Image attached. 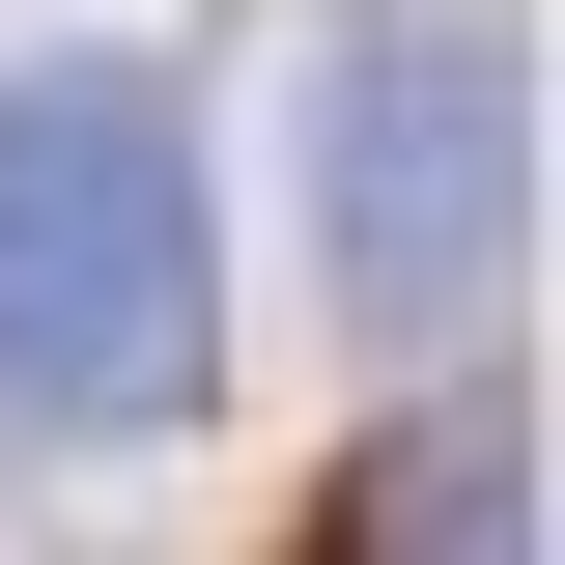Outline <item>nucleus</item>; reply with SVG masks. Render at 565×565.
<instances>
[{"mask_svg": "<svg viewBox=\"0 0 565 565\" xmlns=\"http://www.w3.org/2000/svg\"><path fill=\"white\" fill-rule=\"evenodd\" d=\"M509 226H537V85H509L481 0L311 29V282H340V340H481Z\"/></svg>", "mask_w": 565, "mask_h": 565, "instance_id": "f03ea898", "label": "nucleus"}, {"mask_svg": "<svg viewBox=\"0 0 565 565\" xmlns=\"http://www.w3.org/2000/svg\"><path fill=\"white\" fill-rule=\"evenodd\" d=\"M311 565H537V452H509V396H481V367H452V396H396V424L340 452Z\"/></svg>", "mask_w": 565, "mask_h": 565, "instance_id": "7ed1b4c3", "label": "nucleus"}, {"mask_svg": "<svg viewBox=\"0 0 565 565\" xmlns=\"http://www.w3.org/2000/svg\"><path fill=\"white\" fill-rule=\"evenodd\" d=\"M199 367H226L199 85L170 57H29L0 85V452H170Z\"/></svg>", "mask_w": 565, "mask_h": 565, "instance_id": "f257e3e1", "label": "nucleus"}]
</instances>
